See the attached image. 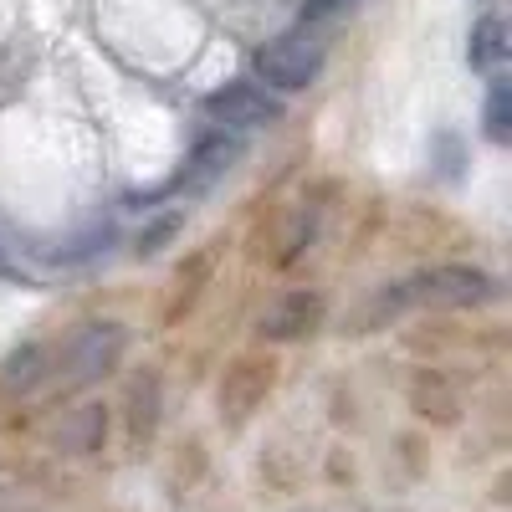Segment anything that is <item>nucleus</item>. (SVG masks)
Segmentation results:
<instances>
[{
    "label": "nucleus",
    "instance_id": "f257e3e1",
    "mask_svg": "<svg viewBox=\"0 0 512 512\" xmlns=\"http://www.w3.org/2000/svg\"><path fill=\"white\" fill-rule=\"evenodd\" d=\"M318 72H323V47L313 36H303V31L277 36V41H267V47L256 52V82H267V88H277V93L313 88Z\"/></svg>",
    "mask_w": 512,
    "mask_h": 512
},
{
    "label": "nucleus",
    "instance_id": "f03ea898",
    "mask_svg": "<svg viewBox=\"0 0 512 512\" xmlns=\"http://www.w3.org/2000/svg\"><path fill=\"white\" fill-rule=\"evenodd\" d=\"M482 297H492V277L472 272V267H431L410 277L395 303H420V308H466V303H482Z\"/></svg>",
    "mask_w": 512,
    "mask_h": 512
},
{
    "label": "nucleus",
    "instance_id": "7ed1b4c3",
    "mask_svg": "<svg viewBox=\"0 0 512 512\" xmlns=\"http://www.w3.org/2000/svg\"><path fill=\"white\" fill-rule=\"evenodd\" d=\"M205 118L221 123V128H262V123H277L282 118V103L262 88V82H226L205 98Z\"/></svg>",
    "mask_w": 512,
    "mask_h": 512
},
{
    "label": "nucleus",
    "instance_id": "20e7f679",
    "mask_svg": "<svg viewBox=\"0 0 512 512\" xmlns=\"http://www.w3.org/2000/svg\"><path fill=\"white\" fill-rule=\"evenodd\" d=\"M118 354H123V328L98 323L82 338H72V349H67V359L57 369V384L62 390H82V384H93L98 374H108L118 364Z\"/></svg>",
    "mask_w": 512,
    "mask_h": 512
},
{
    "label": "nucleus",
    "instance_id": "39448f33",
    "mask_svg": "<svg viewBox=\"0 0 512 512\" xmlns=\"http://www.w3.org/2000/svg\"><path fill=\"white\" fill-rule=\"evenodd\" d=\"M236 154H241V139H226V134L205 139V144L190 154V164H185V175L175 180V190H185V195H200L205 185H216V180L226 175Z\"/></svg>",
    "mask_w": 512,
    "mask_h": 512
},
{
    "label": "nucleus",
    "instance_id": "423d86ee",
    "mask_svg": "<svg viewBox=\"0 0 512 512\" xmlns=\"http://www.w3.org/2000/svg\"><path fill=\"white\" fill-rule=\"evenodd\" d=\"M466 62H472L477 72H502V62H507V26L497 21V16H482L477 21V31H472V47H466Z\"/></svg>",
    "mask_w": 512,
    "mask_h": 512
},
{
    "label": "nucleus",
    "instance_id": "0eeeda50",
    "mask_svg": "<svg viewBox=\"0 0 512 512\" xmlns=\"http://www.w3.org/2000/svg\"><path fill=\"white\" fill-rule=\"evenodd\" d=\"M313 318H318V303H313V297H287L282 308H272V313L262 318V333H272V338H292V333H303Z\"/></svg>",
    "mask_w": 512,
    "mask_h": 512
},
{
    "label": "nucleus",
    "instance_id": "6e6552de",
    "mask_svg": "<svg viewBox=\"0 0 512 512\" xmlns=\"http://www.w3.org/2000/svg\"><path fill=\"white\" fill-rule=\"evenodd\" d=\"M482 123H487V139H492V144H507V139H512V118H507V82H502V72L492 77V93H487V113H482Z\"/></svg>",
    "mask_w": 512,
    "mask_h": 512
},
{
    "label": "nucleus",
    "instance_id": "1a4fd4ad",
    "mask_svg": "<svg viewBox=\"0 0 512 512\" xmlns=\"http://www.w3.org/2000/svg\"><path fill=\"white\" fill-rule=\"evenodd\" d=\"M344 6H354V0H313L308 16H333V11H344Z\"/></svg>",
    "mask_w": 512,
    "mask_h": 512
}]
</instances>
